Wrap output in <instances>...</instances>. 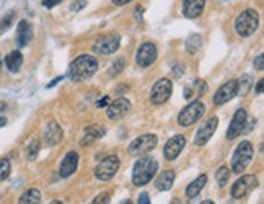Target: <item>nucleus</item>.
Masks as SVG:
<instances>
[{
	"instance_id": "obj_41",
	"label": "nucleus",
	"mask_w": 264,
	"mask_h": 204,
	"mask_svg": "<svg viewBox=\"0 0 264 204\" xmlns=\"http://www.w3.org/2000/svg\"><path fill=\"white\" fill-rule=\"evenodd\" d=\"M111 2H113L114 5H118V7H122V5H127V4H130L132 0H111Z\"/></svg>"
},
{
	"instance_id": "obj_30",
	"label": "nucleus",
	"mask_w": 264,
	"mask_h": 204,
	"mask_svg": "<svg viewBox=\"0 0 264 204\" xmlns=\"http://www.w3.org/2000/svg\"><path fill=\"white\" fill-rule=\"evenodd\" d=\"M215 180H217V183H219L220 188H225V186H227L228 180H230V170H228V167H220L219 170H217Z\"/></svg>"
},
{
	"instance_id": "obj_36",
	"label": "nucleus",
	"mask_w": 264,
	"mask_h": 204,
	"mask_svg": "<svg viewBox=\"0 0 264 204\" xmlns=\"http://www.w3.org/2000/svg\"><path fill=\"white\" fill-rule=\"evenodd\" d=\"M62 2V0H43V5L46 7V9H54L56 5H59Z\"/></svg>"
},
{
	"instance_id": "obj_42",
	"label": "nucleus",
	"mask_w": 264,
	"mask_h": 204,
	"mask_svg": "<svg viewBox=\"0 0 264 204\" xmlns=\"http://www.w3.org/2000/svg\"><path fill=\"white\" fill-rule=\"evenodd\" d=\"M262 87H264V80L261 78V80L258 82V85H256V93H259V95H261V93H262Z\"/></svg>"
},
{
	"instance_id": "obj_31",
	"label": "nucleus",
	"mask_w": 264,
	"mask_h": 204,
	"mask_svg": "<svg viewBox=\"0 0 264 204\" xmlns=\"http://www.w3.org/2000/svg\"><path fill=\"white\" fill-rule=\"evenodd\" d=\"M10 170H12L10 160L9 159H0V182H4V180L9 178Z\"/></svg>"
},
{
	"instance_id": "obj_20",
	"label": "nucleus",
	"mask_w": 264,
	"mask_h": 204,
	"mask_svg": "<svg viewBox=\"0 0 264 204\" xmlns=\"http://www.w3.org/2000/svg\"><path fill=\"white\" fill-rule=\"evenodd\" d=\"M31 39H33V28L26 20H21L17 28V44L20 48H25L26 44H29Z\"/></svg>"
},
{
	"instance_id": "obj_18",
	"label": "nucleus",
	"mask_w": 264,
	"mask_h": 204,
	"mask_svg": "<svg viewBox=\"0 0 264 204\" xmlns=\"http://www.w3.org/2000/svg\"><path fill=\"white\" fill-rule=\"evenodd\" d=\"M77 165H79V154H77L75 151L67 152L65 157H64V160H62V163H60L59 175L62 178H67V177L74 175L75 170H77Z\"/></svg>"
},
{
	"instance_id": "obj_40",
	"label": "nucleus",
	"mask_w": 264,
	"mask_h": 204,
	"mask_svg": "<svg viewBox=\"0 0 264 204\" xmlns=\"http://www.w3.org/2000/svg\"><path fill=\"white\" fill-rule=\"evenodd\" d=\"M85 4H87V0H79L77 4H72V5H71V9L75 10V12H77V10H82Z\"/></svg>"
},
{
	"instance_id": "obj_46",
	"label": "nucleus",
	"mask_w": 264,
	"mask_h": 204,
	"mask_svg": "<svg viewBox=\"0 0 264 204\" xmlns=\"http://www.w3.org/2000/svg\"><path fill=\"white\" fill-rule=\"evenodd\" d=\"M201 204H214V202H212V201H203Z\"/></svg>"
},
{
	"instance_id": "obj_2",
	"label": "nucleus",
	"mask_w": 264,
	"mask_h": 204,
	"mask_svg": "<svg viewBox=\"0 0 264 204\" xmlns=\"http://www.w3.org/2000/svg\"><path fill=\"white\" fill-rule=\"evenodd\" d=\"M158 170V162L153 157H142L139 159L132 170V183L136 186H144L152 182Z\"/></svg>"
},
{
	"instance_id": "obj_35",
	"label": "nucleus",
	"mask_w": 264,
	"mask_h": 204,
	"mask_svg": "<svg viewBox=\"0 0 264 204\" xmlns=\"http://www.w3.org/2000/svg\"><path fill=\"white\" fill-rule=\"evenodd\" d=\"M254 69L256 70H262L264 69V54H259V56L254 59Z\"/></svg>"
},
{
	"instance_id": "obj_16",
	"label": "nucleus",
	"mask_w": 264,
	"mask_h": 204,
	"mask_svg": "<svg viewBox=\"0 0 264 204\" xmlns=\"http://www.w3.org/2000/svg\"><path fill=\"white\" fill-rule=\"evenodd\" d=\"M235 97H237V80L225 82L222 87L215 92V95H214V105L215 106L225 105L227 101H230L232 98H235Z\"/></svg>"
},
{
	"instance_id": "obj_4",
	"label": "nucleus",
	"mask_w": 264,
	"mask_h": 204,
	"mask_svg": "<svg viewBox=\"0 0 264 204\" xmlns=\"http://www.w3.org/2000/svg\"><path fill=\"white\" fill-rule=\"evenodd\" d=\"M206 113V105L201 100L191 101V103L183 108V111L178 114V124L183 128H189L192 124H196L201 118Z\"/></svg>"
},
{
	"instance_id": "obj_37",
	"label": "nucleus",
	"mask_w": 264,
	"mask_h": 204,
	"mask_svg": "<svg viewBox=\"0 0 264 204\" xmlns=\"http://www.w3.org/2000/svg\"><path fill=\"white\" fill-rule=\"evenodd\" d=\"M183 72H184V69H183V66H181V64H178V66H176V67H173V70H172L173 77H178V78H180V77L183 75Z\"/></svg>"
},
{
	"instance_id": "obj_44",
	"label": "nucleus",
	"mask_w": 264,
	"mask_h": 204,
	"mask_svg": "<svg viewBox=\"0 0 264 204\" xmlns=\"http://www.w3.org/2000/svg\"><path fill=\"white\" fill-rule=\"evenodd\" d=\"M60 80H62V77H57V78H56V80H54V82H51V83L48 85V87H54V85H56L57 82H60Z\"/></svg>"
},
{
	"instance_id": "obj_25",
	"label": "nucleus",
	"mask_w": 264,
	"mask_h": 204,
	"mask_svg": "<svg viewBox=\"0 0 264 204\" xmlns=\"http://www.w3.org/2000/svg\"><path fill=\"white\" fill-rule=\"evenodd\" d=\"M206 183H207V175H199L192 183H189L188 188H186V196H188V199L196 198V196L201 193V190L206 186Z\"/></svg>"
},
{
	"instance_id": "obj_8",
	"label": "nucleus",
	"mask_w": 264,
	"mask_h": 204,
	"mask_svg": "<svg viewBox=\"0 0 264 204\" xmlns=\"http://www.w3.org/2000/svg\"><path fill=\"white\" fill-rule=\"evenodd\" d=\"M172 92H173V83L170 78H160L152 87L150 92V103L152 105H161L172 97Z\"/></svg>"
},
{
	"instance_id": "obj_28",
	"label": "nucleus",
	"mask_w": 264,
	"mask_h": 204,
	"mask_svg": "<svg viewBox=\"0 0 264 204\" xmlns=\"http://www.w3.org/2000/svg\"><path fill=\"white\" fill-rule=\"evenodd\" d=\"M40 147H41V144H40V139H31L29 142L26 144V149H25V157H26V160H29V162H33L36 157H38V154H40Z\"/></svg>"
},
{
	"instance_id": "obj_39",
	"label": "nucleus",
	"mask_w": 264,
	"mask_h": 204,
	"mask_svg": "<svg viewBox=\"0 0 264 204\" xmlns=\"http://www.w3.org/2000/svg\"><path fill=\"white\" fill-rule=\"evenodd\" d=\"M110 103H111V101H110V97H108V95H106V97H103L102 100H98V103H96V106H98V108H105L106 105H110Z\"/></svg>"
},
{
	"instance_id": "obj_32",
	"label": "nucleus",
	"mask_w": 264,
	"mask_h": 204,
	"mask_svg": "<svg viewBox=\"0 0 264 204\" xmlns=\"http://www.w3.org/2000/svg\"><path fill=\"white\" fill-rule=\"evenodd\" d=\"M13 20H15V13H13V12L7 13L5 17H4L2 20H0V35H2V33H5V31L9 30L10 26H12Z\"/></svg>"
},
{
	"instance_id": "obj_12",
	"label": "nucleus",
	"mask_w": 264,
	"mask_h": 204,
	"mask_svg": "<svg viewBox=\"0 0 264 204\" xmlns=\"http://www.w3.org/2000/svg\"><path fill=\"white\" fill-rule=\"evenodd\" d=\"M157 46L153 43H144L141 48H139L137 54H136V62L139 67H150L155 61H157Z\"/></svg>"
},
{
	"instance_id": "obj_6",
	"label": "nucleus",
	"mask_w": 264,
	"mask_h": 204,
	"mask_svg": "<svg viewBox=\"0 0 264 204\" xmlns=\"http://www.w3.org/2000/svg\"><path fill=\"white\" fill-rule=\"evenodd\" d=\"M119 170L118 155H108L95 167V177L102 182H110Z\"/></svg>"
},
{
	"instance_id": "obj_23",
	"label": "nucleus",
	"mask_w": 264,
	"mask_h": 204,
	"mask_svg": "<svg viewBox=\"0 0 264 204\" xmlns=\"http://www.w3.org/2000/svg\"><path fill=\"white\" fill-rule=\"evenodd\" d=\"M173 183H175V170H165L157 178L155 188H157L158 191H168V190H172Z\"/></svg>"
},
{
	"instance_id": "obj_24",
	"label": "nucleus",
	"mask_w": 264,
	"mask_h": 204,
	"mask_svg": "<svg viewBox=\"0 0 264 204\" xmlns=\"http://www.w3.org/2000/svg\"><path fill=\"white\" fill-rule=\"evenodd\" d=\"M206 90H207V83L204 80H201V78H196L192 85L184 89V98L192 100L194 97H199L203 95V93H206Z\"/></svg>"
},
{
	"instance_id": "obj_22",
	"label": "nucleus",
	"mask_w": 264,
	"mask_h": 204,
	"mask_svg": "<svg viewBox=\"0 0 264 204\" xmlns=\"http://www.w3.org/2000/svg\"><path fill=\"white\" fill-rule=\"evenodd\" d=\"M23 66V54L20 51H12L7 54L5 57V67L10 70L12 74H17L21 70Z\"/></svg>"
},
{
	"instance_id": "obj_11",
	"label": "nucleus",
	"mask_w": 264,
	"mask_h": 204,
	"mask_svg": "<svg viewBox=\"0 0 264 204\" xmlns=\"http://www.w3.org/2000/svg\"><path fill=\"white\" fill-rule=\"evenodd\" d=\"M246 123H248V113H246V109H243V108L237 109L234 118H232L230 126H228L227 137L230 140H234L238 136H242L243 132H246Z\"/></svg>"
},
{
	"instance_id": "obj_38",
	"label": "nucleus",
	"mask_w": 264,
	"mask_h": 204,
	"mask_svg": "<svg viewBox=\"0 0 264 204\" xmlns=\"http://www.w3.org/2000/svg\"><path fill=\"white\" fill-rule=\"evenodd\" d=\"M137 204H152V202H150V198H149V194H147V193H142L141 196H139Z\"/></svg>"
},
{
	"instance_id": "obj_21",
	"label": "nucleus",
	"mask_w": 264,
	"mask_h": 204,
	"mask_svg": "<svg viewBox=\"0 0 264 204\" xmlns=\"http://www.w3.org/2000/svg\"><path fill=\"white\" fill-rule=\"evenodd\" d=\"M105 128L103 126H96V124H93V126H88L87 129H85V134L80 140V145L87 147V145H91L95 140H98L100 137L105 136Z\"/></svg>"
},
{
	"instance_id": "obj_19",
	"label": "nucleus",
	"mask_w": 264,
	"mask_h": 204,
	"mask_svg": "<svg viewBox=\"0 0 264 204\" xmlns=\"http://www.w3.org/2000/svg\"><path fill=\"white\" fill-rule=\"evenodd\" d=\"M206 0H183V13L186 18H197L204 12Z\"/></svg>"
},
{
	"instance_id": "obj_7",
	"label": "nucleus",
	"mask_w": 264,
	"mask_h": 204,
	"mask_svg": "<svg viewBox=\"0 0 264 204\" xmlns=\"http://www.w3.org/2000/svg\"><path fill=\"white\" fill-rule=\"evenodd\" d=\"M158 144V139L155 134H142L136 137L129 145V154L134 157H142L145 154H149L150 151H153Z\"/></svg>"
},
{
	"instance_id": "obj_1",
	"label": "nucleus",
	"mask_w": 264,
	"mask_h": 204,
	"mask_svg": "<svg viewBox=\"0 0 264 204\" xmlns=\"http://www.w3.org/2000/svg\"><path fill=\"white\" fill-rule=\"evenodd\" d=\"M96 70H98V61L93 56L85 54V56H79L72 62L71 67H69L67 75L74 82H82L95 75Z\"/></svg>"
},
{
	"instance_id": "obj_33",
	"label": "nucleus",
	"mask_w": 264,
	"mask_h": 204,
	"mask_svg": "<svg viewBox=\"0 0 264 204\" xmlns=\"http://www.w3.org/2000/svg\"><path fill=\"white\" fill-rule=\"evenodd\" d=\"M124 66H126V61H124V59H118V61H116L114 62V64H113V67L110 69V70H108V74H110V75H118L119 72H121V70L124 69Z\"/></svg>"
},
{
	"instance_id": "obj_26",
	"label": "nucleus",
	"mask_w": 264,
	"mask_h": 204,
	"mask_svg": "<svg viewBox=\"0 0 264 204\" xmlns=\"http://www.w3.org/2000/svg\"><path fill=\"white\" fill-rule=\"evenodd\" d=\"M18 204H41V191L36 188H29L20 196Z\"/></svg>"
},
{
	"instance_id": "obj_5",
	"label": "nucleus",
	"mask_w": 264,
	"mask_h": 204,
	"mask_svg": "<svg viewBox=\"0 0 264 204\" xmlns=\"http://www.w3.org/2000/svg\"><path fill=\"white\" fill-rule=\"evenodd\" d=\"M251 159H253V145L251 142H248V140H243L234 152L232 170H234L235 173H242V171L246 170V167L250 165Z\"/></svg>"
},
{
	"instance_id": "obj_48",
	"label": "nucleus",
	"mask_w": 264,
	"mask_h": 204,
	"mask_svg": "<svg viewBox=\"0 0 264 204\" xmlns=\"http://www.w3.org/2000/svg\"><path fill=\"white\" fill-rule=\"evenodd\" d=\"M122 204H132V201H129V199H127L126 202H122Z\"/></svg>"
},
{
	"instance_id": "obj_9",
	"label": "nucleus",
	"mask_w": 264,
	"mask_h": 204,
	"mask_svg": "<svg viewBox=\"0 0 264 204\" xmlns=\"http://www.w3.org/2000/svg\"><path fill=\"white\" fill-rule=\"evenodd\" d=\"M256 188H258V178L254 175H243L232 186V196H234L235 199H242L250 194L253 190H256Z\"/></svg>"
},
{
	"instance_id": "obj_15",
	"label": "nucleus",
	"mask_w": 264,
	"mask_h": 204,
	"mask_svg": "<svg viewBox=\"0 0 264 204\" xmlns=\"http://www.w3.org/2000/svg\"><path fill=\"white\" fill-rule=\"evenodd\" d=\"M184 145H186V137L181 134H176L168 139V142L165 144V149H163V155H165L167 160H175V159H178V155L181 154Z\"/></svg>"
},
{
	"instance_id": "obj_17",
	"label": "nucleus",
	"mask_w": 264,
	"mask_h": 204,
	"mask_svg": "<svg viewBox=\"0 0 264 204\" xmlns=\"http://www.w3.org/2000/svg\"><path fill=\"white\" fill-rule=\"evenodd\" d=\"M62 137H64V132H62V128L59 126V124L56 121H49L48 124H46V128L43 131V140L44 144L48 145H57Z\"/></svg>"
},
{
	"instance_id": "obj_43",
	"label": "nucleus",
	"mask_w": 264,
	"mask_h": 204,
	"mask_svg": "<svg viewBox=\"0 0 264 204\" xmlns=\"http://www.w3.org/2000/svg\"><path fill=\"white\" fill-rule=\"evenodd\" d=\"M7 124V118H4V116H0V128H4Z\"/></svg>"
},
{
	"instance_id": "obj_27",
	"label": "nucleus",
	"mask_w": 264,
	"mask_h": 204,
	"mask_svg": "<svg viewBox=\"0 0 264 204\" xmlns=\"http://www.w3.org/2000/svg\"><path fill=\"white\" fill-rule=\"evenodd\" d=\"M201 46H203V36L197 35V33L191 35L188 39H186V52L191 54V56L199 52Z\"/></svg>"
},
{
	"instance_id": "obj_45",
	"label": "nucleus",
	"mask_w": 264,
	"mask_h": 204,
	"mask_svg": "<svg viewBox=\"0 0 264 204\" xmlns=\"http://www.w3.org/2000/svg\"><path fill=\"white\" fill-rule=\"evenodd\" d=\"M172 204H181V201H180V199H176V198H175V199L172 201Z\"/></svg>"
},
{
	"instance_id": "obj_34",
	"label": "nucleus",
	"mask_w": 264,
	"mask_h": 204,
	"mask_svg": "<svg viewBox=\"0 0 264 204\" xmlns=\"http://www.w3.org/2000/svg\"><path fill=\"white\" fill-rule=\"evenodd\" d=\"M110 199H111L110 193L105 191V193H100L96 198L91 201V204H110Z\"/></svg>"
},
{
	"instance_id": "obj_14",
	"label": "nucleus",
	"mask_w": 264,
	"mask_h": 204,
	"mask_svg": "<svg viewBox=\"0 0 264 204\" xmlns=\"http://www.w3.org/2000/svg\"><path fill=\"white\" fill-rule=\"evenodd\" d=\"M130 111V101L126 98H118L114 100L113 103L108 105L106 108V116L110 118L111 121H118L121 118H124Z\"/></svg>"
},
{
	"instance_id": "obj_13",
	"label": "nucleus",
	"mask_w": 264,
	"mask_h": 204,
	"mask_svg": "<svg viewBox=\"0 0 264 204\" xmlns=\"http://www.w3.org/2000/svg\"><path fill=\"white\" fill-rule=\"evenodd\" d=\"M217 126H219V120L217 116H211L209 120L204 121V124L197 129L196 137H194V144L196 145H204L209 142V139L214 136V132L217 131Z\"/></svg>"
},
{
	"instance_id": "obj_47",
	"label": "nucleus",
	"mask_w": 264,
	"mask_h": 204,
	"mask_svg": "<svg viewBox=\"0 0 264 204\" xmlns=\"http://www.w3.org/2000/svg\"><path fill=\"white\" fill-rule=\"evenodd\" d=\"M51 204H64V202H62V201H52Z\"/></svg>"
},
{
	"instance_id": "obj_3",
	"label": "nucleus",
	"mask_w": 264,
	"mask_h": 204,
	"mask_svg": "<svg viewBox=\"0 0 264 204\" xmlns=\"http://www.w3.org/2000/svg\"><path fill=\"white\" fill-rule=\"evenodd\" d=\"M258 26H259V15L253 9L243 10L235 20V31L237 35L242 38H248L254 35Z\"/></svg>"
},
{
	"instance_id": "obj_10",
	"label": "nucleus",
	"mask_w": 264,
	"mask_h": 204,
	"mask_svg": "<svg viewBox=\"0 0 264 204\" xmlns=\"http://www.w3.org/2000/svg\"><path fill=\"white\" fill-rule=\"evenodd\" d=\"M121 46V38L118 35H108L98 38L95 44H93V51L103 56H110V54L116 52Z\"/></svg>"
},
{
	"instance_id": "obj_29",
	"label": "nucleus",
	"mask_w": 264,
	"mask_h": 204,
	"mask_svg": "<svg viewBox=\"0 0 264 204\" xmlns=\"http://www.w3.org/2000/svg\"><path fill=\"white\" fill-rule=\"evenodd\" d=\"M251 87V77L243 75L237 80V95H246Z\"/></svg>"
}]
</instances>
